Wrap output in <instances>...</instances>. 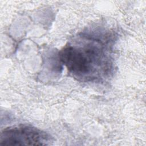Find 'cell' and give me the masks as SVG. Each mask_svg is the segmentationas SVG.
<instances>
[{
  "label": "cell",
  "instance_id": "obj_1",
  "mask_svg": "<svg viewBox=\"0 0 146 146\" xmlns=\"http://www.w3.org/2000/svg\"><path fill=\"white\" fill-rule=\"evenodd\" d=\"M99 32L78 34L59 52L60 61L68 73L79 81L104 82L113 73L111 36Z\"/></svg>",
  "mask_w": 146,
  "mask_h": 146
},
{
  "label": "cell",
  "instance_id": "obj_2",
  "mask_svg": "<svg viewBox=\"0 0 146 146\" xmlns=\"http://www.w3.org/2000/svg\"><path fill=\"white\" fill-rule=\"evenodd\" d=\"M50 141L51 137L47 132L26 124L7 127L0 135V146L42 145Z\"/></svg>",
  "mask_w": 146,
  "mask_h": 146
}]
</instances>
